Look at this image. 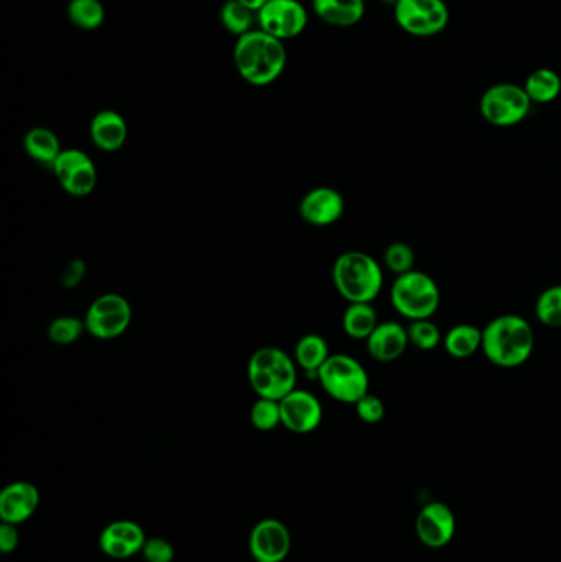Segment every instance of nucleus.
Returning <instances> with one entry per match:
<instances>
[{"label": "nucleus", "mask_w": 561, "mask_h": 562, "mask_svg": "<svg viewBox=\"0 0 561 562\" xmlns=\"http://www.w3.org/2000/svg\"><path fill=\"white\" fill-rule=\"evenodd\" d=\"M443 347L453 359H468L483 347V329L474 324H458L443 337Z\"/></svg>", "instance_id": "22"}, {"label": "nucleus", "mask_w": 561, "mask_h": 562, "mask_svg": "<svg viewBox=\"0 0 561 562\" xmlns=\"http://www.w3.org/2000/svg\"><path fill=\"white\" fill-rule=\"evenodd\" d=\"M287 60L282 40L260 28L237 38L234 65L241 78L252 86L262 88L275 83L282 76Z\"/></svg>", "instance_id": "2"}, {"label": "nucleus", "mask_w": 561, "mask_h": 562, "mask_svg": "<svg viewBox=\"0 0 561 562\" xmlns=\"http://www.w3.org/2000/svg\"><path fill=\"white\" fill-rule=\"evenodd\" d=\"M346 211L343 194L330 186H318L303 196L300 201V217L306 224L315 227L333 226Z\"/></svg>", "instance_id": "15"}, {"label": "nucleus", "mask_w": 561, "mask_h": 562, "mask_svg": "<svg viewBox=\"0 0 561 562\" xmlns=\"http://www.w3.org/2000/svg\"><path fill=\"white\" fill-rule=\"evenodd\" d=\"M145 533L135 521H114L101 533L102 553L116 559H126L142 553L145 546Z\"/></svg>", "instance_id": "16"}, {"label": "nucleus", "mask_w": 561, "mask_h": 562, "mask_svg": "<svg viewBox=\"0 0 561 562\" xmlns=\"http://www.w3.org/2000/svg\"><path fill=\"white\" fill-rule=\"evenodd\" d=\"M84 272H86V267L81 260H75L71 262L65 270V277H63V285L66 288H73V286L79 285L81 280H83Z\"/></svg>", "instance_id": "36"}, {"label": "nucleus", "mask_w": 561, "mask_h": 562, "mask_svg": "<svg viewBox=\"0 0 561 562\" xmlns=\"http://www.w3.org/2000/svg\"><path fill=\"white\" fill-rule=\"evenodd\" d=\"M251 423L259 431H272L282 424V411L280 401L270 398H259L251 408Z\"/></svg>", "instance_id": "31"}, {"label": "nucleus", "mask_w": 561, "mask_h": 562, "mask_svg": "<svg viewBox=\"0 0 561 562\" xmlns=\"http://www.w3.org/2000/svg\"><path fill=\"white\" fill-rule=\"evenodd\" d=\"M532 104H550L561 94V76L552 68H538L522 84Z\"/></svg>", "instance_id": "24"}, {"label": "nucleus", "mask_w": 561, "mask_h": 562, "mask_svg": "<svg viewBox=\"0 0 561 562\" xmlns=\"http://www.w3.org/2000/svg\"><path fill=\"white\" fill-rule=\"evenodd\" d=\"M532 101L524 86L515 83H497L487 88L479 101V111L487 124L494 127H514L527 119Z\"/></svg>", "instance_id": "7"}, {"label": "nucleus", "mask_w": 561, "mask_h": 562, "mask_svg": "<svg viewBox=\"0 0 561 562\" xmlns=\"http://www.w3.org/2000/svg\"><path fill=\"white\" fill-rule=\"evenodd\" d=\"M394 19L412 37H435L450 22V9L445 0H399Z\"/></svg>", "instance_id": "8"}, {"label": "nucleus", "mask_w": 561, "mask_h": 562, "mask_svg": "<svg viewBox=\"0 0 561 562\" xmlns=\"http://www.w3.org/2000/svg\"><path fill=\"white\" fill-rule=\"evenodd\" d=\"M24 150L33 162L53 166L56 158L63 152L60 139L47 127H33L24 137Z\"/></svg>", "instance_id": "21"}, {"label": "nucleus", "mask_w": 561, "mask_h": 562, "mask_svg": "<svg viewBox=\"0 0 561 562\" xmlns=\"http://www.w3.org/2000/svg\"><path fill=\"white\" fill-rule=\"evenodd\" d=\"M313 10L331 27L349 28L361 22L366 14L364 0H313Z\"/></svg>", "instance_id": "20"}, {"label": "nucleus", "mask_w": 561, "mask_h": 562, "mask_svg": "<svg viewBox=\"0 0 561 562\" xmlns=\"http://www.w3.org/2000/svg\"><path fill=\"white\" fill-rule=\"evenodd\" d=\"M68 17L81 30H96L106 20V9L99 0H71Z\"/></svg>", "instance_id": "27"}, {"label": "nucleus", "mask_w": 561, "mask_h": 562, "mask_svg": "<svg viewBox=\"0 0 561 562\" xmlns=\"http://www.w3.org/2000/svg\"><path fill=\"white\" fill-rule=\"evenodd\" d=\"M318 382L333 400L356 405L369 393V375L351 355L331 354L318 372Z\"/></svg>", "instance_id": "6"}, {"label": "nucleus", "mask_w": 561, "mask_h": 562, "mask_svg": "<svg viewBox=\"0 0 561 562\" xmlns=\"http://www.w3.org/2000/svg\"><path fill=\"white\" fill-rule=\"evenodd\" d=\"M282 426L297 434L313 433L323 421L321 401L306 390L295 388L280 400Z\"/></svg>", "instance_id": "13"}, {"label": "nucleus", "mask_w": 561, "mask_h": 562, "mask_svg": "<svg viewBox=\"0 0 561 562\" xmlns=\"http://www.w3.org/2000/svg\"><path fill=\"white\" fill-rule=\"evenodd\" d=\"M354 406H356V413L357 416H359V420L364 421V423L377 424L384 420V401L376 397V395L367 393V395H364Z\"/></svg>", "instance_id": "33"}, {"label": "nucleus", "mask_w": 561, "mask_h": 562, "mask_svg": "<svg viewBox=\"0 0 561 562\" xmlns=\"http://www.w3.org/2000/svg\"><path fill=\"white\" fill-rule=\"evenodd\" d=\"M330 346L320 334H306L295 346V362L306 374L318 378V372L330 359Z\"/></svg>", "instance_id": "23"}, {"label": "nucleus", "mask_w": 561, "mask_h": 562, "mask_svg": "<svg viewBox=\"0 0 561 562\" xmlns=\"http://www.w3.org/2000/svg\"><path fill=\"white\" fill-rule=\"evenodd\" d=\"M142 554L147 562H172L175 558V549L167 539L150 538L145 541Z\"/></svg>", "instance_id": "34"}, {"label": "nucleus", "mask_w": 561, "mask_h": 562, "mask_svg": "<svg viewBox=\"0 0 561 562\" xmlns=\"http://www.w3.org/2000/svg\"><path fill=\"white\" fill-rule=\"evenodd\" d=\"M257 24L260 30L285 42L305 30L308 12L298 0H269L257 12Z\"/></svg>", "instance_id": "11"}, {"label": "nucleus", "mask_w": 561, "mask_h": 562, "mask_svg": "<svg viewBox=\"0 0 561 562\" xmlns=\"http://www.w3.org/2000/svg\"><path fill=\"white\" fill-rule=\"evenodd\" d=\"M40 505V492L30 482H14L0 493V518L4 523L20 525L27 521Z\"/></svg>", "instance_id": "17"}, {"label": "nucleus", "mask_w": 561, "mask_h": 562, "mask_svg": "<svg viewBox=\"0 0 561 562\" xmlns=\"http://www.w3.org/2000/svg\"><path fill=\"white\" fill-rule=\"evenodd\" d=\"M390 301L395 311L405 319H432L440 308V286L428 273L412 270L395 278L390 288Z\"/></svg>", "instance_id": "5"}, {"label": "nucleus", "mask_w": 561, "mask_h": 562, "mask_svg": "<svg viewBox=\"0 0 561 562\" xmlns=\"http://www.w3.org/2000/svg\"><path fill=\"white\" fill-rule=\"evenodd\" d=\"M56 180L65 193L84 198L98 185V168L93 158L79 148H66L51 166Z\"/></svg>", "instance_id": "10"}, {"label": "nucleus", "mask_w": 561, "mask_h": 562, "mask_svg": "<svg viewBox=\"0 0 561 562\" xmlns=\"http://www.w3.org/2000/svg\"><path fill=\"white\" fill-rule=\"evenodd\" d=\"M237 2H241L242 5H246L247 9H251L252 12L257 14L269 0H237Z\"/></svg>", "instance_id": "37"}, {"label": "nucleus", "mask_w": 561, "mask_h": 562, "mask_svg": "<svg viewBox=\"0 0 561 562\" xmlns=\"http://www.w3.org/2000/svg\"><path fill=\"white\" fill-rule=\"evenodd\" d=\"M415 531L428 548H443L451 543L456 533V516L446 503L432 502L418 512Z\"/></svg>", "instance_id": "14"}, {"label": "nucleus", "mask_w": 561, "mask_h": 562, "mask_svg": "<svg viewBox=\"0 0 561 562\" xmlns=\"http://www.w3.org/2000/svg\"><path fill=\"white\" fill-rule=\"evenodd\" d=\"M19 531L12 523H2L0 526V549L2 553L9 554L19 546Z\"/></svg>", "instance_id": "35"}, {"label": "nucleus", "mask_w": 561, "mask_h": 562, "mask_svg": "<svg viewBox=\"0 0 561 562\" xmlns=\"http://www.w3.org/2000/svg\"><path fill=\"white\" fill-rule=\"evenodd\" d=\"M247 378L257 397L280 401L297 388V362L280 347H260L249 359Z\"/></svg>", "instance_id": "4"}, {"label": "nucleus", "mask_w": 561, "mask_h": 562, "mask_svg": "<svg viewBox=\"0 0 561 562\" xmlns=\"http://www.w3.org/2000/svg\"><path fill=\"white\" fill-rule=\"evenodd\" d=\"M249 548L257 562H282L292 548V535L282 521L267 518L252 528Z\"/></svg>", "instance_id": "12"}, {"label": "nucleus", "mask_w": 561, "mask_h": 562, "mask_svg": "<svg viewBox=\"0 0 561 562\" xmlns=\"http://www.w3.org/2000/svg\"><path fill=\"white\" fill-rule=\"evenodd\" d=\"M379 324L372 303H349L343 314V329L351 339L367 341Z\"/></svg>", "instance_id": "25"}, {"label": "nucleus", "mask_w": 561, "mask_h": 562, "mask_svg": "<svg viewBox=\"0 0 561 562\" xmlns=\"http://www.w3.org/2000/svg\"><path fill=\"white\" fill-rule=\"evenodd\" d=\"M415 250L405 242H394L385 249L384 262L385 267L389 268L390 272L399 275L415 270Z\"/></svg>", "instance_id": "32"}, {"label": "nucleus", "mask_w": 561, "mask_h": 562, "mask_svg": "<svg viewBox=\"0 0 561 562\" xmlns=\"http://www.w3.org/2000/svg\"><path fill=\"white\" fill-rule=\"evenodd\" d=\"M407 329L410 344L417 347L418 351H435L436 347H440L441 341H443L441 331L432 319L412 321Z\"/></svg>", "instance_id": "30"}, {"label": "nucleus", "mask_w": 561, "mask_h": 562, "mask_svg": "<svg viewBox=\"0 0 561 562\" xmlns=\"http://www.w3.org/2000/svg\"><path fill=\"white\" fill-rule=\"evenodd\" d=\"M535 316L543 326L561 329V285L548 286L535 303Z\"/></svg>", "instance_id": "28"}, {"label": "nucleus", "mask_w": 561, "mask_h": 562, "mask_svg": "<svg viewBox=\"0 0 561 562\" xmlns=\"http://www.w3.org/2000/svg\"><path fill=\"white\" fill-rule=\"evenodd\" d=\"M535 334L532 324L519 314H502L491 319L483 329V351L492 365L517 369L534 354Z\"/></svg>", "instance_id": "1"}, {"label": "nucleus", "mask_w": 561, "mask_h": 562, "mask_svg": "<svg viewBox=\"0 0 561 562\" xmlns=\"http://www.w3.org/2000/svg\"><path fill=\"white\" fill-rule=\"evenodd\" d=\"M89 135L99 150L112 153L124 147L129 129H127L126 119L119 112L106 109V111L98 112L91 120Z\"/></svg>", "instance_id": "19"}, {"label": "nucleus", "mask_w": 561, "mask_h": 562, "mask_svg": "<svg viewBox=\"0 0 561 562\" xmlns=\"http://www.w3.org/2000/svg\"><path fill=\"white\" fill-rule=\"evenodd\" d=\"M366 344L367 352L372 359L381 364H390V362L399 360L407 351L408 344H410L408 329L395 321L379 323Z\"/></svg>", "instance_id": "18"}, {"label": "nucleus", "mask_w": 561, "mask_h": 562, "mask_svg": "<svg viewBox=\"0 0 561 562\" xmlns=\"http://www.w3.org/2000/svg\"><path fill=\"white\" fill-rule=\"evenodd\" d=\"M333 283L348 303H372L381 295L384 272L372 255L349 250L334 262Z\"/></svg>", "instance_id": "3"}, {"label": "nucleus", "mask_w": 561, "mask_h": 562, "mask_svg": "<svg viewBox=\"0 0 561 562\" xmlns=\"http://www.w3.org/2000/svg\"><path fill=\"white\" fill-rule=\"evenodd\" d=\"M382 4L385 5H392V7H395V5H397V2H399V0H381Z\"/></svg>", "instance_id": "38"}, {"label": "nucleus", "mask_w": 561, "mask_h": 562, "mask_svg": "<svg viewBox=\"0 0 561 562\" xmlns=\"http://www.w3.org/2000/svg\"><path fill=\"white\" fill-rule=\"evenodd\" d=\"M86 331L84 319L76 316H60L51 321L48 326V339L56 346H70L75 344Z\"/></svg>", "instance_id": "29"}, {"label": "nucleus", "mask_w": 561, "mask_h": 562, "mask_svg": "<svg viewBox=\"0 0 561 562\" xmlns=\"http://www.w3.org/2000/svg\"><path fill=\"white\" fill-rule=\"evenodd\" d=\"M84 323L91 336L101 341H112L129 329L132 323V306L119 293H106L89 305Z\"/></svg>", "instance_id": "9"}, {"label": "nucleus", "mask_w": 561, "mask_h": 562, "mask_svg": "<svg viewBox=\"0 0 561 562\" xmlns=\"http://www.w3.org/2000/svg\"><path fill=\"white\" fill-rule=\"evenodd\" d=\"M219 19L229 33L239 38L254 30L252 25H254V20H257V14L237 0H228L221 7Z\"/></svg>", "instance_id": "26"}]
</instances>
